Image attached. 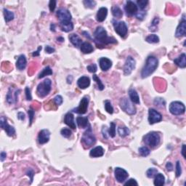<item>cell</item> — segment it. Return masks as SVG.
I'll use <instances>...</instances> for the list:
<instances>
[{"instance_id":"cell-1","label":"cell","mask_w":186,"mask_h":186,"mask_svg":"<svg viewBox=\"0 0 186 186\" xmlns=\"http://www.w3.org/2000/svg\"><path fill=\"white\" fill-rule=\"evenodd\" d=\"M94 38L95 40V43H99V46L104 45V44H117V41L113 37H110L107 34V31L105 28L102 26L97 27L94 32Z\"/></svg>"},{"instance_id":"cell-2","label":"cell","mask_w":186,"mask_h":186,"mask_svg":"<svg viewBox=\"0 0 186 186\" xmlns=\"http://www.w3.org/2000/svg\"><path fill=\"white\" fill-rule=\"evenodd\" d=\"M158 65V60L155 56H148L145 61V64L141 71V76L142 78L148 77L155 71Z\"/></svg>"},{"instance_id":"cell-3","label":"cell","mask_w":186,"mask_h":186,"mask_svg":"<svg viewBox=\"0 0 186 186\" xmlns=\"http://www.w3.org/2000/svg\"><path fill=\"white\" fill-rule=\"evenodd\" d=\"M143 142L150 147H155L159 144L160 135L158 132H151L143 137Z\"/></svg>"},{"instance_id":"cell-4","label":"cell","mask_w":186,"mask_h":186,"mask_svg":"<svg viewBox=\"0 0 186 186\" xmlns=\"http://www.w3.org/2000/svg\"><path fill=\"white\" fill-rule=\"evenodd\" d=\"M52 81L49 78H46L44 81L41 82L37 86V93L39 97H44L50 92Z\"/></svg>"},{"instance_id":"cell-5","label":"cell","mask_w":186,"mask_h":186,"mask_svg":"<svg viewBox=\"0 0 186 186\" xmlns=\"http://www.w3.org/2000/svg\"><path fill=\"white\" fill-rule=\"evenodd\" d=\"M81 142L85 145L86 147H89L94 145L96 142V138L94 135L93 134L92 129L91 128V126L89 125L87 129L84 132L82 137H81Z\"/></svg>"},{"instance_id":"cell-6","label":"cell","mask_w":186,"mask_h":186,"mask_svg":"<svg viewBox=\"0 0 186 186\" xmlns=\"http://www.w3.org/2000/svg\"><path fill=\"white\" fill-rule=\"evenodd\" d=\"M120 107L125 113L129 115H134L136 113V108L132 102L127 97H123L120 100Z\"/></svg>"},{"instance_id":"cell-7","label":"cell","mask_w":186,"mask_h":186,"mask_svg":"<svg viewBox=\"0 0 186 186\" xmlns=\"http://www.w3.org/2000/svg\"><path fill=\"white\" fill-rule=\"evenodd\" d=\"M169 112L172 115L175 116H179L185 113V106L182 102L179 101H174L171 102L169 105Z\"/></svg>"},{"instance_id":"cell-8","label":"cell","mask_w":186,"mask_h":186,"mask_svg":"<svg viewBox=\"0 0 186 186\" xmlns=\"http://www.w3.org/2000/svg\"><path fill=\"white\" fill-rule=\"evenodd\" d=\"M115 31L118 33L121 37L124 38L126 36L128 32V28L126 24L124 21H116V20H112Z\"/></svg>"},{"instance_id":"cell-9","label":"cell","mask_w":186,"mask_h":186,"mask_svg":"<svg viewBox=\"0 0 186 186\" xmlns=\"http://www.w3.org/2000/svg\"><path fill=\"white\" fill-rule=\"evenodd\" d=\"M20 92V89H15L14 87H9V90L7 94V102L9 104H13L15 103L18 100V95Z\"/></svg>"},{"instance_id":"cell-10","label":"cell","mask_w":186,"mask_h":186,"mask_svg":"<svg viewBox=\"0 0 186 186\" xmlns=\"http://www.w3.org/2000/svg\"><path fill=\"white\" fill-rule=\"evenodd\" d=\"M0 126H1V129L5 131L8 136L12 137L13 135H15V128L13 126H10L9 124H8L7 121V118H5L4 116H1V118H0Z\"/></svg>"},{"instance_id":"cell-11","label":"cell","mask_w":186,"mask_h":186,"mask_svg":"<svg viewBox=\"0 0 186 186\" xmlns=\"http://www.w3.org/2000/svg\"><path fill=\"white\" fill-rule=\"evenodd\" d=\"M162 120V115L153 108H150L148 110V121L150 124L160 122Z\"/></svg>"},{"instance_id":"cell-12","label":"cell","mask_w":186,"mask_h":186,"mask_svg":"<svg viewBox=\"0 0 186 186\" xmlns=\"http://www.w3.org/2000/svg\"><path fill=\"white\" fill-rule=\"evenodd\" d=\"M136 66V61L131 56H128L126 58V62H125L124 65V73L126 76L130 74L132 72V70L135 68Z\"/></svg>"},{"instance_id":"cell-13","label":"cell","mask_w":186,"mask_h":186,"mask_svg":"<svg viewBox=\"0 0 186 186\" xmlns=\"http://www.w3.org/2000/svg\"><path fill=\"white\" fill-rule=\"evenodd\" d=\"M89 105V97H84L80 101L79 105L76 108L73 109V112L78 114H84L86 113Z\"/></svg>"},{"instance_id":"cell-14","label":"cell","mask_w":186,"mask_h":186,"mask_svg":"<svg viewBox=\"0 0 186 186\" xmlns=\"http://www.w3.org/2000/svg\"><path fill=\"white\" fill-rule=\"evenodd\" d=\"M114 174L115 177H116V180L120 183L124 182L126 179H127L129 174L125 169H122L120 167H116L114 170Z\"/></svg>"},{"instance_id":"cell-15","label":"cell","mask_w":186,"mask_h":186,"mask_svg":"<svg viewBox=\"0 0 186 186\" xmlns=\"http://www.w3.org/2000/svg\"><path fill=\"white\" fill-rule=\"evenodd\" d=\"M57 16L60 22L70 21L72 18L71 14L69 11L65 8H60L57 11Z\"/></svg>"},{"instance_id":"cell-16","label":"cell","mask_w":186,"mask_h":186,"mask_svg":"<svg viewBox=\"0 0 186 186\" xmlns=\"http://www.w3.org/2000/svg\"><path fill=\"white\" fill-rule=\"evenodd\" d=\"M124 9L126 12V14L129 15H136L138 12V7L136 5L135 3L132 1H127L124 6Z\"/></svg>"},{"instance_id":"cell-17","label":"cell","mask_w":186,"mask_h":186,"mask_svg":"<svg viewBox=\"0 0 186 186\" xmlns=\"http://www.w3.org/2000/svg\"><path fill=\"white\" fill-rule=\"evenodd\" d=\"M186 33V20L185 19V15H182V21L177 26V30L175 32L176 37H181V36H185Z\"/></svg>"},{"instance_id":"cell-18","label":"cell","mask_w":186,"mask_h":186,"mask_svg":"<svg viewBox=\"0 0 186 186\" xmlns=\"http://www.w3.org/2000/svg\"><path fill=\"white\" fill-rule=\"evenodd\" d=\"M49 137H50V132L48 129H42L39 132L38 134V141L41 145L45 144L49 142Z\"/></svg>"},{"instance_id":"cell-19","label":"cell","mask_w":186,"mask_h":186,"mask_svg":"<svg viewBox=\"0 0 186 186\" xmlns=\"http://www.w3.org/2000/svg\"><path fill=\"white\" fill-rule=\"evenodd\" d=\"M99 64H100L101 70L103 71H106L111 68L112 61L107 57H101L99 60Z\"/></svg>"},{"instance_id":"cell-20","label":"cell","mask_w":186,"mask_h":186,"mask_svg":"<svg viewBox=\"0 0 186 186\" xmlns=\"http://www.w3.org/2000/svg\"><path fill=\"white\" fill-rule=\"evenodd\" d=\"M64 122L71 129H75L76 128V124L74 122V117H73V115L71 113H70V112L65 114V117H64Z\"/></svg>"},{"instance_id":"cell-21","label":"cell","mask_w":186,"mask_h":186,"mask_svg":"<svg viewBox=\"0 0 186 186\" xmlns=\"http://www.w3.org/2000/svg\"><path fill=\"white\" fill-rule=\"evenodd\" d=\"M77 85L80 89H84L90 85V79L88 76H81L78 79Z\"/></svg>"},{"instance_id":"cell-22","label":"cell","mask_w":186,"mask_h":186,"mask_svg":"<svg viewBox=\"0 0 186 186\" xmlns=\"http://www.w3.org/2000/svg\"><path fill=\"white\" fill-rule=\"evenodd\" d=\"M108 15V9L106 7H100L96 15V20L98 22H103Z\"/></svg>"},{"instance_id":"cell-23","label":"cell","mask_w":186,"mask_h":186,"mask_svg":"<svg viewBox=\"0 0 186 186\" xmlns=\"http://www.w3.org/2000/svg\"><path fill=\"white\" fill-rule=\"evenodd\" d=\"M26 64L27 60L24 54H20L18 57V58H17V62H16V67H17V68L20 70H23L26 67Z\"/></svg>"},{"instance_id":"cell-24","label":"cell","mask_w":186,"mask_h":186,"mask_svg":"<svg viewBox=\"0 0 186 186\" xmlns=\"http://www.w3.org/2000/svg\"><path fill=\"white\" fill-rule=\"evenodd\" d=\"M104 155V149L101 146H97L90 150L89 155L93 158L101 157Z\"/></svg>"},{"instance_id":"cell-25","label":"cell","mask_w":186,"mask_h":186,"mask_svg":"<svg viewBox=\"0 0 186 186\" xmlns=\"http://www.w3.org/2000/svg\"><path fill=\"white\" fill-rule=\"evenodd\" d=\"M186 55L185 53H182L177 58L174 59V64L181 68H185L186 67Z\"/></svg>"},{"instance_id":"cell-26","label":"cell","mask_w":186,"mask_h":186,"mask_svg":"<svg viewBox=\"0 0 186 186\" xmlns=\"http://www.w3.org/2000/svg\"><path fill=\"white\" fill-rule=\"evenodd\" d=\"M80 49H81V52L84 54H89L94 51V48L90 43L85 41V42H82V44L80 46Z\"/></svg>"},{"instance_id":"cell-27","label":"cell","mask_w":186,"mask_h":186,"mask_svg":"<svg viewBox=\"0 0 186 186\" xmlns=\"http://www.w3.org/2000/svg\"><path fill=\"white\" fill-rule=\"evenodd\" d=\"M76 123H77L78 126L80 128H87V126H89V119L87 117H82V116H78L76 118Z\"/></svg>"},{"instance_id":"cell-28","label":"cell","mask_w":186,"mask_h":186,"mask_svg":"<svg viewBox=\"0 0 186 186\" xmlns=\"http://www.w3.org/2000/svg\"><path fill=\"white\" fill-rule=\"evenodd\" d=\"M60 27L62 31L69 32L73 29V23L71 21H62L60 22Z\"/></svg>"},{"instance_id":"cell-29","label":"cell","mask_w":186,"mask_h":186,"mask_svg":"<svg viewBox=\"0 0 186 186\" xmlns=\"http://www.w3.org/2000/svg\"><path fill=\"white\" fill-rule=\"evenodd\" d=\"M129 98L133 103L140 104V97L138 95V93L134 89H129Z\"/></svg>"},{"instance_id":"cell-30","label":"cell","mask_w":186,"mask_h":186,"mask_svg":"<svg viewBox=\"0 0 186 186\" xmlns=\"http://www.w3.org/2000/svg\"><path fill=\"white\" fill-rule=\"evenodd\" d=\"M69 40L71 42V44L73 46H76V47H78V46H81V44H82L81 42V39H80L79 36H78L76 33H72L69 36Z\"/></svg>"},{"instance_id":"cell-31","label":"cell","mask_w":186,"mask_h":186,"mask_svg":"<svg viewBox=\"0 0 186 186\" xmlns=\"http://www.w3.org/2000/svg\"><path fill=\"white\" fill-rule=\"evenodd\" d=\"M154 185L155 186H162L165 183V177L161 173H157L156 175L155 176L154 179Z\"/></svg>"},{"instance_id":"cell-32","label":"cell","mask_w":186,"mask_h":186,"mask_svg":"<svg viewBox=\"0 0 186 186\" xmlns=\"http://www.w3.org/2000/svg\"><path fill=\"white\" fill-rule=\"evenodd\" d=\"M111 12L112 15H113V17H116V18H121L123 16L122 10L118 6H113V7H112Z\"/></svg>"},{"instance_id":"cell-33","label":"cell","mask_w":186,"mask_h":186,"mask_svg":"<svg viewBox=\"0 0 186 186\" xmlns=\"http://www.w3.org/2000/svg\"><path fill=\"white\" fill-rule=\"evenodd\" d=\"M3 13H4V20L5 21L7 22H9L11 20H12L14 19V13L11 11L8 10L6 8H4L3 9Z\"/></svg>"},{"instance_id":"cell-34","label":"cell","mask_w":186,"mask_h":186,"mask_svg":"<svg viewBox=\"0 0 186 186\" xmlns=\"http://www.w3.org/2000/svg\"><path fill=\"white\" fill-rule=\"evenodd\" d=\"M117 131H118V134H119V136H121V137H126V136L129 135V133H130V131H129V129H128V127H126V126H123V127L119 126V127L117 129Z\"/></svg>"},{"instance_id":"cell-35","label":"cell","mask_w":186,"mask_h":186,"mask_svg":"<svg viewBox=\"0 0 186 186\" xmlns=\"http://www.w3.org/2000/svg\"><path fill=\"white\" fill-rule=\"evenodd\" d=\"M52 70H51L50 67L46 66L42 70V71L39 73L38 78H44V76H49V75H52Z\"/></svg>"},{"instance_id":"cell-36","label":"cell","mask_w":186,"mask_h":186,"mask_svg":"<svg viewBox=\"0 0 186 186\" xmlns=\"http://www.w3.org/2000/svg\"><path fill=\"white\" fill-rule=\"evenodd\" d=\"M145 41L148 43H152V44H154V43H158L159 41V38L157 35L155 34H150L149 36H147L145 39Z\"/></svg>"},{"instance_id":"cell-37","label":"cell","mask_w":186,"mask_h":186,"mask_svg":"<svg viewBox=\"0 0 186 186\" xmlns=\"http://www.w3.org/2000/svg\"><path fill=\"white\" fill-rule=\"evenodd\" d=\"M138 151H139L140 155H142V156H144V157L147 156V155L150 154V149H149L148 147H147L145 146L140 147Z\"/></svg>"},{"instance_id":"cell-38","label":"cell","mask_w":186,"mask_h":186,"mask_svg":"<svg viewBox=\"0 0 186 186\" xmlns=\"http://www.w3.org/2000/svg\"><path fill=\"white\" fill-rule=\"evenodd\" d=\"M108 135L111 137H114L116 136V124L113 122H110V129L108 130Z\"/></svg>"},{"instance_id":"cell-39","label":"cell","mask_w":186,"mask_h":186,"mask_svg":"<svg viewBox=\"0 0 186 186\" xmlns=\"http://www.w3.org/2000/svg\"><path fill=\"white\" fill-rule=\"evenodd\" d=\"M158 173V170L155 168H150L146 171V176L148 178H153Z\"/></svg>"},{"instance_id":"cell-40","label":"cell","mask_w":186,"mask_h":186,"mask_svg":"<svg viewBox=\"0 0 186 186\" xmlns=\"http://www.w3.org/2000/svg\"><path fill=\"white\" fill-rule=\"evenodd\" d=\"M92 78H93V80H94V81H95L96 83H97V86H98V89H100V90H103L104 88H105V86H104L103 84H102V81H100V79L99 78L98 76H97V75L94 74L92 76Z\"/></svg>"},{"instance_id":"cell-41","label":"cell","mask_w":186,"mask_h":186,"mask_svg":"<svg viewBox=\"0 0 186 186\" xmlns=\"http://www.w3.org/2000/svg\"><path fill=\"white\" fill-rule=\"evenodd\" d=\"M60 134L62 137H65V138H68L71 136L72 132L70 129H68V128H63V129H61L60 131Z\"/></svg>"},{"instance_id":"cell-42","label":"cell","mask_w":186,"mask_h":186,"mask_svg":"<svg viewBox=\"0 0 186 186\" xmlns=\"http://www.w3.org/2000/svg\"><path fill=\"white\" fill-rule=\"evenodd\" d=\"M105 109L108 113H110V114H112V113H113V108L109 100L105 101Z\"/></svg>"},{"instance_id":"cell-43","label":"cell","mask_w":186,"mask_h":186,"mask_svg":"<svg viewBox=\"0 0 186 186\" xmlns=\"http://www.w3.org/2000/svg\"><path fill=\"white\" fill-rule=\"evenodd\" d=\"M154 104L156 106H161V107H165L166 105V101L163 100L161 97H157L155 99Z\"/></svg>"},{"instance_id":"cell-44","label":"cell","mask_w":186,"mask_h":186,"mask_svg":"<svg viewBox=\"0 0 186 186\" xmlns=\"http://www.w3.org/2000/svg\"><path fill=\"white\" fill-rule=\"evenodd\" d=\"M137 7H139L141 10H143L145 7H146L147 4H148V1L147 0H137Z\"/></svg>"},{"instance_id":"cell-45","label":"cell","mask_w":186,"mask_h":186,"mask_svg":"<svg viewBox=\"0 0 186 186\" xmlns=\"http://www.w3.org/2000/svg\"><path fill=\"white\" fill-rule=\"evenodd\" d=\"M83 3L86 7L90 8V9L94 8V6L96 5V1H93V0H85L83 1Z\"/></svg>"},{"instance_id":"cell-46","label":"cell","mask_w":186,"mask_h":186,"mask_svg":"<svg viewBox=\"0 0 186 186\" xmlns=\"http://www.w3.org/2000/svg\"><path fill=\"white\" fill-rule=\"evenodd\" d=\"M158 22H159V19L158 17H155L153 19V20L152 21L151 23V26L150 27V31H156V28H157V25H158Z\"/></svg>"},{"instance_id":"cell-47","label":"cell","mask_w":186,"mask_h":186,"mask_svg":"<svg viewBox=\"0 0 186 186\" xmlns=\"http://www.w3.org/2000/svg\"><path fill=\"white\" fill-rule=\"evenodd\" d=\"M175 174H176V177H179V176L181 175L182 174V169H181V165H180V162L179 161H177L176 163V171H175Z\"/></svg>"},{"instance_id":"cell-48","label":"cell","mask_w":186,"mask_h":186,"mask_svg":"<svg viewBox=\"0 0 186 186\" xmlns=\"http://www.w3.org/2000/svg\"><path fill=\"white\" fill-rule=\"evenodd\" d=\"M53 101L54 103H55L57 105H60L62 103V102H63V100H62V96L57 95L54 97Z\"/></svg>"},{"instance_id":"cell-49","label":"cell","mask_w":186,"mask_h":186,"mask_svg":"<svg viewBox=\"0 0 186 186\" xmlns=\"http://www.w3.org/2000/svg\"><path fill=\"white\" fill-rule=\"evenodd\" d=\"M86 69L89 70L90 73H95L97 70V66L96 64L93 63V64H91V65H88V66L86 67Z\"/></svg>"},{"instance_id":"cell-50","label":"cell","mask_w":186,"mask_h":186,"mask_svg":"<svg viewBox=\"0 0 186 186\" xmlns=\"http://www.w3.org/2000/svg\"><path fill=\"white\" fill-rule=\"evenodd\" d=\"M28 118H29V125L31 126L32 122H33V119L34 118V114H35V111L33 110V109H29L28 111Z\"/></svg>"},{"instance_id":"cell-51","label":"cell","mask_w":186,"mask_h":186,"mask_svg":"<svg viewBox=\"0 0 186 186\" xmlns=\"http://www.w3.org/2000/svg\"><path fill=\"white\" fill-rule=\"evenodd\" d=\"M124 185V186H130V185L131 186H132V185L137 186L138 185V183H137V181H136L135 179L131 178V179H129V180L127 181V182H125Z\"/></svg>"},{"instance_id":"cell-52","label":"cell","mask_w":186,"mask_h":186,"mask_svg":"<svg viewBox=\"0 0 186 186\" xmlns=\"http://www.w3.org/2000/svg\"><path fill=\"white\" fill-rule=\"evenodd\" d=\"M25 97H26L27 100H31L32 97L31 94V89L28 87H25Z\"/></svg>"},{"instance_id":"cell-53","label":"cell","mask_w":186,"mask_h":186,"mask_svg":"<svg viewBox=\"0 0 186 186\" xmlns=\"http://www.w3.org/2000/svg\"><path fill=\"white\" fill-rule=\"evenodd\" d=\"M49 7L50 12H53L56 7V1H54V0H51L49 3Z\"/></svg>"},{"instance_id":"cell-54","label":"cell","mask_w":186,"mask_h":186,"mask_svg":"<svg viewBox=\"0 0 186 186\" xmlns=\"http://www.w3.org/2000/svg\"><path fill=\"white\" fill-rule=\"evenodd\" d=\"M145 12H144V11H140V12H137V13L136 14V17H137V19H139V20H143L144 17H145Z\"/></svg>"},{"instance_id":"cell-55","label":"cell","mask_w":186,"mask_h":186,"mask_svg":"<svg viewBox=\"0 0 186 186\" xmlns=\"http://www.w3.org/2000/svg\"><path fill=\"white\" fill-rule=\"evenodd\" d=\"M54 51H55V49H54L53 47H52V46H45V52H46V53H48V54L53 53Z\"/></svg>"},{"instance_id":"cell-56","label":"cell","mask_w":186,"mask_h":186,"mask_svg":"<svg viewBox=\"0 0 186 186\" xmlns=\"http://www.w3.org/2000/svg\"><path fill=\"white\" fill-rule=\"evenodd\" d=\"M102 136H103L104 138L108 139V129H106V126H105V127L103 126V128H102Z\"/></svg>"},{"instance_id":"cell-57","label":"cell","mask_w":186,"mask_h":186,"mask_svg":"<svg viewBox=\"0 0 186 186\" xmlns=\"http://www.w3.org/2000/svg\"><path fill=\"white\" fill-rule=\"evenodd\" d=\"M17 118H18L19 120L23 121V120L25 118V113H24L23 112H19V113H17Z\"/></svg>"},{"instance_id":"cell-58","label":"cell","mask_w":186,"mask_h":186,"mask_svg":"<svg viewBox=\"0 0 186 186\" xmlns=\"http://www.w3.org/2000/svg\"><path fill=\"white\" fill-rule=\"evenodd\" d=\"M166 169H167V171H171L173 170V165L172 163H171V162H167L166 164Z\"/></svg>"},{"instance_id":"cell-59","label":"cell","mask_w":186,"mask_h":186,"mask_svg":"<svg viewBox=\"0 0 186 186\" xmlns=\"http://www.w3.org/2000/svg\"><path fill=\"white\" fill-rule=\"evenodd\" d=\"M41 49H42V47H41V46H39V48H38L37 51H36V52H33V54H32V55L33 56V57H36V56H39V52L41 50Z\"/></svg>"},{"instance_id":"cell-60","label":"cell","mask_w":186,"mask_h":186,"mask_svg":"<svg viewBox=\"0 0 186 186\" xmlns=\"http://www.w3.org/2000/svg\"><path fill=\"white\" fill-rule=\"evenodd\" d=\"M7 157V154H6L5 152H1V157H0V159H1V161H4V159Z\"/></svg>"},{"instance_id":"cell-61","label":"cell","mask_w":186,"mask_h":186,"mask_svg":"<svg viewBox=\"0 0 186 186\" xmlns=\"http://www.w3.org/2000/svg\"><path fill=\"white\" fill-rule=\"evenodd\" d=\"M27 175L28 176H30V177H31V182H32V180H33V171H32V170H31V169H30V170H28V171H27Z\"/></svg>"},{"instance_id":"cell-62","label":"cell","mask_w":186,"mask_h":186,"mask_svg":"<svg viewBox=\"0 0 186 186\" xmlns=\"http://www.w3.org/2000/svg\"><path fill=\"white\" fill-rule=\"evenodd\" d=\"M185 144H183V145H182V151H181V153H182V156H183L184 158H185Z\"/></svg>"},{"instance_id":"cell-63","label":"cell","mask_w":186,"mask_h":186,"mask_svg":"<svg viewBox=\"0 0 186 186\" xmlns=\"http://www.w3.org/2000/svg\"><path fill=\"white\" fill-rule=\"evenodd\" d=\"M83 34H84V36H85V37H88V38H89V39H91V37H90V36H89V33H87V32L84 31V32H83Z\"/></svg>"},{"instance_id":"cell-64","label":"cell","mask_w":186,"mask_h":186,"mask_svg":"<svg viewBox=\"0 0 186 186\" xmlns=\"http://www.w3.org/2000/svg\"><path fill=\"white\" fill-rule=\"evenodd\" d=\"M57 41H60V42H62V41H64V39L62 37H58L57 39Z\"/></svg>"}]
</instances>
